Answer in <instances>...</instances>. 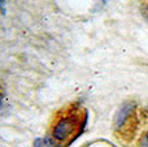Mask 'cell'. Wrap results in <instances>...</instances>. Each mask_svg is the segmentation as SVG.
I'll return each instance as SVG.
<instances>
[{
    "instance_id": "277c9868",
    "label": "cell",
    "mask_w": 148,
    "mask_h": 147,
    "mask_svg": "<svg viewBox=\"0 0 148 147\" xmlns=\"http://www.w3.org/2000/svg\"><path fill=\"white\" fill-rule=\"evenodd\" d=\"M35 147H43V143H42V141H40V139H39V141H36Z\"/></svg>"
},
{
    "instance_id": "6da1fadb",
    "label": "cell",
    "mask_w": 148,
    "mask_h": 147,
    "mask_svg": "<svg viewBox=\"0 0 148 147\" xmlns=\"http://www.w3.org/2000/svg\"><path fill=\"white\" fill-rule=\"evenodd\" d=\"M114 133L125 147H148V108L123 104L114 117Z\"/></svg>"
},
{
    "instance_id": "3957f363",
    "label": "cell",
    "mask_w": 148,
    "mask_h": 147,
    "mask_svg": "<svg viewBox=\"0 0 148 147\" xmlns=\"http://www.w3.org/2000/svg\"><path fill=\"white\" fill-rule=\"evenodd\" d=\"M0 10L4 12V0H0Z\"/></svg>"
},
{
    "instance_id": "7a4b0ae2",
    "label": "cell",
    "mask_w": 148,
    "mask_h": 147,
    "mask_svg": "<svg viewBox=\"0 0 148 147\" xmlns=\"http://www.w3.org/2000/svg\"><path fill=\"white\" fill-rule=\"evenodd\" d=\"M86 124V112L77 104L60 109L52 119L47 141L53 147H66L81 134Z\"/></svg>"
},
{
    "instance_id": "5b68a950",
    "label": "cell",
    "mask_w": 148,
    "mask_h": 147,
    "mask_svg": "<svg viewBox=\"0 0 148 147\" xmlns=\"http://www.w3.org/2000/svg\"><path fill=\"white\" fill-rule=\"evenodd\" d=\"M1 104H3V96H1V94H0V108H1Z\"/></svg>"
}]
</instances>
